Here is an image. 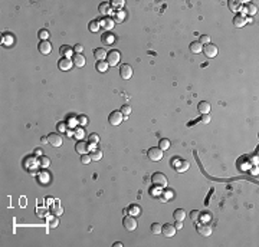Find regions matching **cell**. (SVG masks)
<instances>
[{
    "instance_id": "56",
    "label": "cell",
    "mask_w": 259,
    "mask_h": 247,
    "mask_svg": "<svg viewBox=\"0 0 259 247\" xmlns=\"http://www.w3.org/2000/svg\"><path fill=\"white\" fill-rule=\"evenodd\" d=\"M40 141H42V144H46V142H49V141H48V137H43L42 139H40Z\"/></svg>"
},
{
    "instance_id": "43",
    "label": "cell",
    "mask_w": 259,
    "mask_h": 247,
    "mask_svg": "<svg viewBox=\"0 0 259 247\" xmlns=\"http://www.w3.org/2000/svg\"><path fill=\"white\" fill-rule=\"evenodd\" d=\"M138 214H140V208H138L137 205L130 207V216H138Z\"/></svg>"
},
{
    "instance_id": "25",
    "label": "cell",
    "mask_w": 259,
    "mask_h": 247,
    "mask_svg": "<svg viewBox=\"0 0 259 247\" xmlns=\"http://www.w3.org/2000/svg\"><path fill=\"white\" fill-rule=\"evenodd\" d=\"M94 55H95V57H97L98 61H104V59L107 57V55H108V53H107V50H105V49H102V48H97V49L94 50Z\"/></svg>"
},
{
    "instance_id": "1",
    "label": "cell",
    "mask_w": 259,
    "mask_h": 247,
    "mask_svg": "<svg viewBox=\"0 0 259 247\" xmlns=\"http://www.w3.org/2000/svg\"><path fill=\"white\" fill-rule=\"evenodd\" d=\"M151 181L153 184L157 185V187H166L167 185V177L163 174V172H154L151 175Z\"/></svg>"
},
{
    "instance_id": "54",
    "label": "cell",
    "mask_w": 259,
    "mask_h": 247,
    "mask_svg": "<svg viewBox=\"0 0 259 247\" xmlns=\"http://www.w3.org/2000/svg\"><path fill=\"white\" fill-rule=\"evenodd\" d=\"M58 129H59V131H65V127H63L62 124H59V125H58Z\"/></svg>"
},
{
    "instance_id": "32",
    "label": "cell",
    "mask_w": 259,
    "mask_h": 247,
    "mask_svg": "<svg viewBox=\"0 0 259 247\" xmlns=\"http://www.w3.org/2000/svg\"><path fill=\"white\" fill-rule=\"evenodd\" d=\"M39 165L42 167V168H48V167L51 165V160L48 157H45V155H42V157L39 158Z\"/></svg>"
},
{
    "instance_id": "28",
    "label": "cell",
    "mask_w": 259,
    "mask_h": 247,
    "mask_svg": "<svg viewBox=\"0 0 259 247\" xmlns=\"http://www.w3.org/2000/svg\"><path fill=\"white\" fill-rule=\"evenodd\" d=\"M189 167H190V164H189L187 161H180V162H177V171H179V172L187 171Z\"/></svg>"
},
{
    "instance_id": "19",
    "label": "cell",
    "mask_w": 259,
    "mask_h": 247,
    "mask_svg": "<svg viewBox=\"0 0 259 247\" xmlns=\"http://www.w3.org/2000/svg\"><path fill=\"white\" fill-rule=\"evenodd\" d=\"M233 24H235L236 28H243L246 24V19L243 14H236L235 17H233Z\"/></svg>"
},
{
    "instance_id": "37",
    "label": "cell",
    "mask_w": 259,
    "mask_h": 247,
    "mask_svg": "<svg viewBox=\"0 0 259 247\" xmlns=\"http://www.w3.org/2000/svg\"><path fill=\"white\" fill-rule=\"evenodd\" d=\"M120 111H121V114H123L124 116H128V115H130V114L132 112V108L130 106V105H123Z\"/></svg>"
},
{
    "instance_id": "10",
    "label": "cell",
    "mask_w": 259,
    "mask_h": 247,
    "mask_svg": "<svg viewBox=\"0 0 259 247\" xmlns=\"http://www.w3.org/2000/svg\"><path fill=\"white\" fill-rule=\"evenodd\" d=\"M120 75H121L123 79H130V78L132 76V68L130 66L128 63L121 65V68H120Z\"/></svg>"
},
{
    "instance_id": "33",
    "label": "cell",
    "mask_w": 259,
    "mask_h": 247,
    "mask_svg": "<svg viewBox=\"0 0 259 247\" xmlns=\"http://www.w3.org/2000/svg\"><path fill=\"white\" fill-rule=\"evenodd\" d=\"M124 3H125L124 0H112V2H111V6H112L114 9H118V12H120V10L124 7Z\"/></svg>"
},
{
    "instance_id": "15",
    "label": "cell",
    "mask_w": 259,
    "mask_h": 247,
    "mask_svg": "<svg viewBox=\"0 0 259 247\" xmlns=\"http://www.w3.org/2000/svg\"><path fill=\"white\" fill-rule=\"evenodd\" d=\"M25 165L28 170H30V172H33V170H36V167L39 165V161L35 157H28L25 161Z\"/></svg>"
},
{
    "instance_id": "36",
    "label": "cell",
    "mask_w": 259,
    "mask_h": 247,
    "mask_svg": "<svg viewBox=\"0 0 259 247\" xmlns=\"http://www.w3.org/2000/svg\"><path fill=\"white\" fill-rule=\"evenodd\" d=\"M108 63L107 62H104V61H98V63H97V69H98L99 72H105L107 69H108Z\"/></svg>"
},
{
    "instance_id": "12",
    "label": "cell",
    "mask_w": 259,
    "mask_h": 247,
    "mask_svg": "<svg viewBox=\"0 0 259 247\" xmlns=\"http://www.w3.org/2000/svg\"><path fill=\"white\" fill-rule=\"evenodd\" d=\"M176 231H177V228L174 227V224H164V226H163V230H161V233L164 234L166 237H173V236H176Z\"/></svg>"
},
{
    "instance_id": "31",
    "label": "cell",
    "mask_w": 259,
    "mask_h": 247,
    "mask_svg": "<svg viewBox=\"0 0 259 247\" xmlns=\"http://www.w3.org/2000/svg\"><path fill=\"white\" fill-rule=\"evenodd\" d=\"M88 29H90V32H98L99 29V20H91L90 24H88Z\"/></svg>"
},
{
    "instance_id": "41",
    "label": "cell",
    "mask_w": 259,
    "mask_h": 247,
    "mask_svg": "<svg viewBox=\"0 0 259 247\" xmlns=\"http://www.w3.org/2000/svg\"><path fill=\"white\" fill-rule=\"evenodd\" d=\"M245 9H246V12H249L250 14H255V13H256V7H255L253 3H249L248 6H245Z\"/></svg>"
},
{
    "instance_id": "52",
    "label": "cell",
    "mask_w": 259,
    "mask_h": 247,
    "mask_svg": "<svg viewBox=\"0 0 259 247\" xmlns=\"http://www.w3.org/2000/svg\"><path fill=\"white\" fill-rule=\"evenodd\" d=\"M42 154H43V151L40 149V148H36V149H35V155H39V157H42Z\"/></svg>"
},
{
    "instance_id": "23",
    "label": "cell",
    "mask_w": 259,
    "mask_h": 247,
    "mask_svg": "<svg viewBox=\"0 0 259 247\" xmlns=\"http://www.w3.org/2000/svg\"><path fill=\"white\" fill-rule=\"evenodd\" d=\"M98 142H99L98 134H91L90 137H88V144H90L91 149H95V147H97V144Z\"/></svg>"
},
{
    "instance_id": "8",
    "label": "cell",
    "mask_w": 259,
    "mask_h": 247,
    "mask_svg": "<svg viewBox=\"0 0 259 247\" xmlns=\"http://www.w3.org/2000/svg\"><path fill=\"white\" fill-rule=\"evenodd\" d=\"M203 52L207 57H216L217 56V46L213 43H207L206 46H203Z\"/></svg>"
},
{
    "instance_id": "3",
    "label": "cell",
    "mask_w": 259,
    "mask_h": 247,
    "mask_svg": "<svg viewBox=\"0 0 259 247\" xmlns=\"http://www.w3.org/2000/svg\"><path fill=\"white\" fill-rule=\"evenodd\" d=\"M120 59H121V53L118 52V50H111V52H108V55H107V63H108L109 66L118 65Z\"/></svg>"
},
{
    "instance_id": "2",
    "label": "cell",
    "mask_w": 259,
    "mask_h": 247,
    "mask_svg": "<svg viewBox=\"0 0 259 247\" xmlns=\"http://www.w3.org/2000/svg\"><path fill=\"white\" fill-rule=\"evenodd\" d=\"M196 230H197V233L200 234V236H203V237H209L213 231L212 227H210V224H207V223H197Z\"/></svg>"
},
{
    "instance_id": "35",
    "label": "cell",
    "mask_w": 259,
    "mask_h": 247,
    "mask_svg": "<svg viewBox=\"0 0 259 247\" xmlns=\"http://www.w3.org/2000/svg\"><path fill=\"white\" fill-rule=\"evenodd\" d=\"M158 148H161L163 151H167L170 148V141L167 139V138H163V139H160V145H158Z\"/></svg>"
},
{
    "instance_id": "21",
    "label": "cell",
    "mask_w": 259,
    "mask_h": 247,
    "mask_svg": "<svg viewBox=\"0 0 259 247\" xmlns=\"http://www.w3.org/2000/svg\"><path fill=\"white\" fill-rule=\"evenodd\" d=\"M190 52L192 53H196V55H199L200 52H203V45L200 42H192L190 43Z\"/></svg>"
},
{
    "instance_id": "50",
    "label": "cell",
    "mask_w": 259,
    "mask_h": 247,
    "mask_svg": "<svg viewBox=\"0 0 259 247\" xmlns=\"http://www.w3.org/2000/svg\"><path fill=\"white\" fill-rule=\"evenodd\" d=\"M74 50H75L76 53H82V50H84V46H82V45H75V46H74Z\"/></svg>"
},
{
    "instance_id": "6",
    "label": "cell",
    "mask_w": 259,
    "mask_h": 247,
    "mask_svg": "<svg viewBox=\"0 0 259 247\" xmlns=\"http://www.w3.org/2000/svg\"><path fill=\"white\" fill-rule=\"evenodd\" d=\"M123 226L127 231H134L137 228V220L134 219V217H131V216H127V217H124V220H123Z\"/></svg>"
},
{
    "instance_id": "47",
    "label": "cell",
    "mask_w": 259,
    "mask_h": 247,
    "mask_svg": "<svg viewBox=\"0 0 259 247\" xmlns=\"http://www.w3.org/2000/svg\"><path fill=\"white\" fill-rule=\"evenodd\" d=\"M210 119H212L210 118V114H203L202 115V122L203 124H209L210 122Z\"/></svg>"
},
{
    "instance_id": "4",
    "label": "cell",
    "mask_w": 259,
    "mask_h": 247,
    "mask_svg": "<svg viewBox=\"0 0 259 247\" xmlns=\"http://www.w3.org/2000/svg\"><path fill=\"white\" fill-rule=\"evenodd\" d=\"M123 119H124V115L121 114V111H112L108 116L109 124H111V125H115V127L123 122Z\"/></svg>"
},
{
    "instance_id": "9",
    "label": "cell",
    "mask_w": 259,
    "mask_h": 247,
    "mask_svg": "<svg viewBox=\"0 0 259 247\" xmlns=\"http://www.w3.org/2000/svg\"><path fill=\"white\" fill-rule=\"evenodd\" d=\"M75 149L78 154H81V155H84V154H86V152L90 151V144L86 142V141H84V139H81V141H78L75 145Z\"/></svg>"
},
{
    "instance_id": "30",
    "label": "cell",
    "mask_w": 259,
    "mask_h": 247,
    "mask_svg": "<svg viewBox=\"0 0 259 247\" xmlns=\"http://www.w3.org/2000/svg\"><path fill=\"white\" fill-rule=\"evenodd\" d=\"M58 224H59V219H58L56 216L55 217H48V226L51 228H56Z\"/></svg>"
},
{
    "instance_id": "48",
    "label": "cell",
    "mask_w": 259,
    "mask_h": 247,
    "mask_svg": "<svg viewBox=\"0 0 259 247\" xmlns=\"http://www.w3.org/2000/svg\"><path fill=\"white\" fill-rule=\"evenodd\" d=\"M124 17H125V13H124L123 10H120L117 13V20H115V22H123Z\"/></svg>"
},
{
    "instance_id": "49",
    "label": "cell",
    "mask_w": 259,
    "mask_h": 247,
    "mask_svg": "<svg viewBox=\"0 0 259 247\" xmlns=\"http://www.w3.org/2000/svg\"><path fill=\"white\" fill-rule=\"evenodd\" d=\"M84 135H85V131L84 129H81V128H78L75 131V135L74 137H78V138H84Z\"/></svg>"
},
{
    "instance_id": "7",
    "label": "cell",
    "mask_w": 259,
    "mask_h": 247,
    "mask_svg": "<svg viewBox=\"0 0 259 247\" xmlns=\"http://www.w3.org/2000/svg\"><path fill=\"white\" fill-rule=\"evenodd\" d=\"M48 141H49V144H51L52 147H61L62 145V137L59 135V134L56 132H52L48 135Z\"/></svg>"
},
{
    "instance_id": "14",
    "label": "cell",
    "mask_w": 259,
    "mask_h": 247,
    "mask_svg": "<svg viewBox=\"0 0 259 247\" xmlns=\"http://www.w3.org/2000/svg\"><path fill=\"white\" fill-rule=\"evenodd\" d=\"M39 52L42 53V55H49L52 52V45L48 40H42V42L39 43Z\"/></svg>"
},
{
    "instance_id": "39",
    "label": "cell",
    "mask_w": 259,
    "mask_h": 247,
    "mask_svg": "<svg viewBox=\"0 0 259 247\" xmlns=\"http://www.w3.org/2000/svg\"><path fill=\"white\" fill-rule=\"evenodd\" d=\"M36 214H38L39 217H48V213H46V210L45 208H42V207H36Z\"/></svg>"
},
{
    "instance_id": "11",
    "label": "cell",
    "mask_w": 259,
    "mask_h": 247,
    "mask_svg": "<svg viewBox=\"0 0 259 247\" xmlns=\"http://www.w3.org/2000/svg\"><path fill=\"white\" fill-rule=\"evenodd\" d=\"M72 63H74V62H72L69 57H61L59 62H58V68H59L61 71H69L72 68Z\"/></svg>"
},
{
    "instance_id": "20",
    "label": "cell",
    "mask_w": 259,
    "mask_h": 247,
    "mask_svg": "<svg viewBox=\"0 0 259 247\" xmlns=\"http://www.w3.org/2000/svg\"><path fill=\"white\" fill-rule=\"evenodd\" d=\"M51 211L53 213V216H56V217H59V216L63 214V208H62V205L59 204L58 201H55V203L51 205Z\"/></svg>"
},
{
    "instance_id": "42",
    "label": "cell",
    "mask_w": 259,
    "mask_h": 247,
    "mask_svg": "<svg viewBox=\"0 0 259 247\" xmlns=\"http://www.w3.org/2000/svg\"><path fill=\"white\" fill-rule=\"evenodd\" d=\"M91 161H92V158H91V155H88V154H84L82 158H81V162H82V164H90Z\"/></svg>"
},
{
    "instance_id": "18",
    "label": "cell",
    "mask_w": 259,
    "mask_h": 247,
    "mask_svg": "<svg viewBox=\"0 0 259 247\" xmlns=\"http://www.w3.org/2000/svg\"><path fill=\"white\" fill-rule=\"evenodd\" d=\"M98 10L102 16L107 17V16L109 14V12H111V3H108V2H102V3L98 6Z\"/></svg>"
},
{
    "instance_id": "17",
    "label": "cell",
    "mask_w": 259,
    "mask_h": 247,
    "mask_svg": "<svg viewBox=\"0 0 259 247\" xmlns=\"http://www.w3.org/2000/svg\"><path fill=\"white\" fill-rule=\"evenodd\" d=\"M72 62H74V66L84 68L85 66V56L81 55V53H76V55H74V57H72Z\"/></svg>"
},
{
    "instance_id": "16",
    "label": "cell",
    "mask_w": 259,
    "mask_h": 247,
    "mask_svg": "<svg viewBox=\"0 0 259 247\" xmlns=\"http://www.w3.org/2000/svg\"><path fill=\"white\" fill-rule=\"evenodd\" d=\"M197 109L200 114H210V111H212V106H210V104L207 102V101H202V102H199L197 105Z\"/></svg>"
},
{
    "instance_id": "13",
    "label": "cell",
    "mask_w": 259,
    "mask_h": 247,
    "mask_svg": "<svg viewBox=\"0 0 259 247\" xmlns=\"http://www.w3.org/2000/svg\"><path fill=\"white\" fill-rule=\"evenodd\" d=\"M114 24H115V20L111 19L109 16H107V17H104L102 20H99V26H102L105 30H111V29L114 28Z\"/></svg>"
},
{
    "instance_id": "55",
    "label": "cell",
    "mask_w": 259,
    "mask_h": 247,
    "mask_svg": "<svg viewBox=\"0 0 259 247\" xmlns=\"http://www.w3.org/2000/svg\"><path fill=\"white\" fill-rule=\"evenodd\" d=\"M5 40H6V43H5V45H10V42H12V39H10L9 36H7V38H6Z\"/></svg>"
},
{
    "instance_id": "34",
    "label": "cell",
    "mask_w": 259,
    "mask_h": 247,
    "mask_svg": "<svg viewBox=\"0 0 259 247\" xmlns=\"http://www.w3.org/2000/svg\"><path fill=\"white\" fill-rule=\"evenodd\" d=\"M161 230H163V226L158 223H153L151 226V233L153 234H161Z\"/></svg>"
},
{
    "instance_id": "29",
    "label": "cell",
    "mask_w": 259,
    "mask_h": 247,
    "mask_svg": "<svg viewBox=\"0 0 259 247\" xmlns=\"http://www.w3.org/2000/svg\"><path fill=\"white\" fill-rule=\"evenodd\" d=\"M227 6H229V9H230L232 12L240 10V3L239 2H235V0H229V2H227Z\"/></svg>"
},
{
    "instance_id": "5",
    "label": "cell",
    "mask_w": 259,
    "mask_h": 247,
    "mask_svg": "<svg viewBox=\"0 0 259 247\" xmlns=\"http://www.w3.org/2000/svg\"><path fill=\"white\" fill-rule=\"evenodd\" d=\"M147 155H148V158H150L151 161H160L161 158H163V149L153 147L147 151Z\"/></svg>"
},
{
    "instance_id": "26",
    "label": "cell",
    "mask_w": 259,
    "mask_h": 247,
    "mask_svg": "<svg viewBox=\"0 0 259 247\" xmlns=\"http://www.w3.org/2000/svg\"><path fill=\"white\" fill-rule=\"evenodd\" d=\"M59 53L62 55V57H69L72 55V48L68 46V45H63V46H61V49H59Z\"/></svg>"
},
{
    "instance_id": "44",
    "label": "cell",
    "mask_w": 259,
    "mask_h": 247,
    "mask_svg": "<svg viewBox=\"0 0 259 247\" xmlns=\"http://www.w3.org/2000/svg\"><path fill=\"white\" fill-rule=\"evenodd\" d=\"M199 42L202 43V45H203V43H206V45H207V43H210V36H207V35H202Z\"/></svg>"
},
{
    "instance_id": "40",
    "label": "cell",
    "mask_w": 259,
    "mask_h": 247,
    "mask_svg": "<svg viewBox=\"0 0 259 247\" xmlns=\"http://www.w3.org/2000/svg\"><path fill=\"white\" fill-rule=\"evenodd\" d=\"M190 219L193 220V221H199V219H200V213H199L197 210H193V211L190 213Z\"/></svg>"
},
{
    "instance_id": "24",
    "label": "cell",
    "mask_w": 259,
    "mask_h": 247,
    "mask_svg": "<svg viewBox=\"0 0 259 247\" xmlns=\"http://www.w3.org/2000/svg\"><path fill=\"white\" fill-rule=\"evenodd\" d=\"M173 217H174V220H177V221H183V220L187 217V214H186V211H184L183 208H177V210H174Z\"/></svg>"
},
{
    "instance_id": "38",
    "label": "cell",
    "mask_w": 259,
    "mask_h": 247,
    "mask_svg": "<svg viewBox=\"0 0 259 247\" xmlns=\"http://www.w3.org/2000/svg\"><path fill=\"white\" fill-rule=\"evenodd\" d=\"M49 178H51V177H49V174H48V172H40V174H39V180L42 181L43 184H46V182H49Z\"/></svg>"
},
{
    "instance_id": "46",
    "label": "cell",
    "mask_w": 259,
    "mask_h": 247,
    "mask_svg": "<svg viewBox=\"0 0 259 247\" xmlns=\"http://www.w3.org/2000/svg\"><path fill=\"white\" fill-rule=\"evenodd\" d=\"M78 124H79L81 127H85V125L88 124V118H86V116H79V119H78Z\"/></svg>"
},
{
    "instance_id": "57",
    "label": "cell",
    "mask_w": 259,
    "mask_h": 247,
    "mask_svg": "<svg viewBox=\"0 0 259 247\" xmlns=\"http://www.w3.org/2000/svg\"><path fill=\"white\" fill-rule=\"evenodd\" d=\"M114 246H115V247H123V243H120V241H118V243H114Z\"/></svg>"
},
{
    "instance_id": "27",
    "label": "cell",
    "mask_w": 259,
    "mask_h": 247,
    "mask_svg": "<svg viewBox=\"0 0 259 247\" xmlns=\"http://www.w3.org/2000/svg\"><path fill=\"white\" fill-rule=\"evenodd\" d=\"M91 158H92V161H99V160L102 158V151L98 149V148L92 149V152H91Z\"/></svg>"
},
{
    "instance_id": "53",
    "label": "cell",
    "mask_w": 259,
    "mask_h": 247,
    "mask_svg": "<svg viewBox=\"0 0 259 247\" xmlns=\"http://www.w3.org/2000/svg\"><path fill=\"white\" fill-rule=\"evenodd\" d=\"M45 203H46V205H52L53 203H55V200H52V198H46V200H45Z\"/></svg>"
},
{
    "instance_id": "22",
    "label": "cell",
    "mask_w": 259,
    "mask_h": 247,
    "mask_svg": "<svg viewBox=\"0 0 259 247\" xmlns=\"http://www.w3.org/2000/svg\"><path fill=\"white\" fill-rule=\"evenodd\" d=\"M101 40H102L104 45H112L114 40H115V38H114L112 33H109V32H105V33L101 36Z\"/></svg>"
},
{
    "instance_id": "45",
    "label": "cell",
    "mask_w": 259,
    "mask_h": 247,
    "mask_svg": "<svg viewBox=\"0 0 259 247\" xmlns=\"http://www.w3.org/2000/svg\"><path fill=\"white\" fill-rule=\"evenodd\" d=\"M48 36H49V32H48L46 29H42V30H40V33H39V38L42 39V40H46Z\"/></svg>"
},
{
    "instance_id": "51",
    "label": "cell",
    "mask_w": 259,
    "mask_h": 247,
    "mask_svg": "<svg viewBox=\"0 0 259 247\" xmlns=\"http://www.w3.org/2000/svg\"><path fill=\"white\" fill-rule=\"evenodd\" d=\"M174 227L177 228V230H181V228H183V221H177V220H176Z\"/></svg>"
}]
</instances>
